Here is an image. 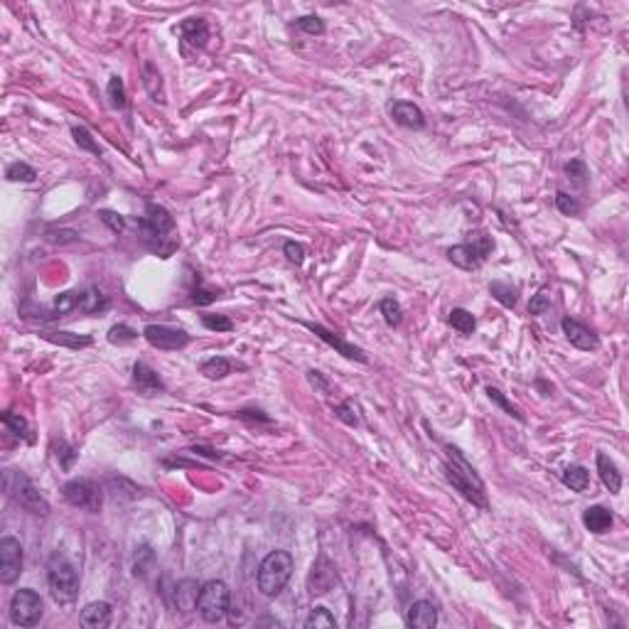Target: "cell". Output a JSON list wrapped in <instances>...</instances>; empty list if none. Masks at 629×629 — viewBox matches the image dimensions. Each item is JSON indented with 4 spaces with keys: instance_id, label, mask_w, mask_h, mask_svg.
Segmentation results:
<instances>
[{
    "instance_id": "obj_44",
    "label": "cell",
    "mask_w": 629,
    "mask_h": 629,
    "mask_svg": "<svg viewBox=\"0 0 629 629\" xmlns=\"http://www.w3.org/2000/svg\"><path fill=\"white\" fill-rule=\"evenodd\" d=\"M335 413H337V418H339V420H342V423L352 425V428H357V425H359L357 406H354L352 401H344V403H339V406L335 408Z\"/></svg>"
},
{
    "instance_id": "obj_7",
    "label": "cell",
    "mask_w": 629,
    "mask_h": 629,
    "mask_svg": "<svg viewBox=\"0 0 629 629\" xmlns=\"http://www.w3.org/2000/svg\"><path fill=\"white\" fill-rule=\"evenodd\" d=\"M62 494L71 506L91 514H98L103 506V489L94 479H71L62 487Z\"/></svg>"
},
{
    "instance_id": "obj_45",
    "label": "cell",
    "mask_w": 629,
    "mask_h": 629,
    "mask_svg": "<svg viewBox=\"0 0 629 629\" xmlns=\"http://www.w3.org/2000/svg\"><path fill=\"white\" fill-rule=\"evenodd\" d=\"M98 217H101V222L106 224V227H109L114 233H123V231H125V217H121L118 212H111V209H101V212H98Z\"/></svg>"
},
{
    "instance_id": "obj_13",
    "label": "cell",
    "mask_w": 629,
    "mask_h": 629,
    "mask_svg": "<svg viewBox=\"0 0 629 629\" xmlns=\"http://www.w3.org/2000/svg\"><path fill=\"white\" fill-rule=\"evenodd\" d=\"M563 332H565V337H568V342L573 344V347L583 349V352H590V349L600 347V339H597L595 332H592L587 325H583V322L573 320V317H563Z\"/></svg>"
},
{
    "instance_id": "obj_42",
    "label": "cell",
    "mask_w": 629,
    "mask_h": 629,
    "mask_svg": "<svg viewBox=\"0 0 629 629\" xmlns=\"http://www.w3.org/2000/svg\"><path fill=\"white\" fill-rule=\"evenodd\" d=\"M293 28L303 30V33H308V35H322L325 33V22H322L317 15H305L293 22Z\"/></svg>"
},
{
    "instance_id": "obj_27",
    "label": "cell",
    "mask_w": 629,
    "mask_h": 629,
    "mask_svg": "<svg viewBox=\"0 0 629 629\" xmlns=\"http://www.w3.org/2000/svg\"><path fill=\"white\" fill-rule=\"evenodd\" d=\"M200 371L212 381L224 379V376L231 374V362H229L227 357H209L206 362H202Z\"/></svg>"
},
{
    "instance_id": "obj_8",
    "label": "cell",
    "mask_w": 629,
    "mask_h": 629,
    "mask_svg": "<svg viewBox=\"0 0 629 629\" xmlns=\"http://www.w3.org/2000/svg\"><path fill=\"white\" fill-rule=\"evenodd\" d=\"M42 612H44V602L35 590L22 587V590H17L15 595H12V600H10L12 624H17V627H35V624H39V619H42Z\"/></svg>"
},
{
    "instance_id": "obj_10",
    "label": "cell",
    "mask_w": 629,
    "mask_h": 629,
    "mask_svg": "<svg viewBox=\"0 0 629 629\" xmlns=\"http://www.w3.org/2000/svg\"><path fill=\"white\" fill-rule=\"evenodd\" d=\"M143 337L148 339L150 347L165 349V352H177V349H185L192 342V337L185 330L170 325H148L143 330Z\"/></svg>"
},
{
    "instance_id": "obj_37",
    "label": "cell",
    "mask_w": 629,
    "mask_h": 629,
    "mask_svg": "<svg viewBox=\"0 0 629 629\" xmlns=\"http://www.w3.org/2000/svg\"><path fill=\"white\" fill-rule=\"evenodd\" d=\"M136 339H138V332L133 330V327L123 325V322H121V325H114L109 330V342L111 344H118V347H121V344L136 342Z\"/></svg>"
},
{
    "instance_id": "obj_14",
    "label": "cell",
    "mask_w": 629,
    "mask_h": 629,
    "mask_svg": "<svg viewBox=\"0 0 629 629\" xmlns=\"http://www.w3.org/2000/svg\"><path fill=\"white\" fill-rule=\"evenodd\" d=\"M133 386H136L138 393H143V396H157V393L165 391L163 379L145 362H136V366H133Z\"/></svg>"
},
{
    "instance_id": "obj_5",
    "label": "cell",
    "mask_w": 629,
    "mask_h": 629,
    "mask_svg": "<svg viewBox=\"0 0 629 629\" xmlns=\"http://www.w3.org/2000/svg\"><path fill=\"white\" fill-rule=\"evenodd\" d=\"M47 585L49 592L60 605H69L79 595V573L76 568L64 558V556L55 553L47 563Z\"/></svg>"
},
{
    "instance_id": "obj_28",
    "label": "cell",
    "mask_w": 629,
    "mask_h": 629,
    "mask_svg": "<svg viewBox=\"0 0 629 629\" xmlns=\"http://www.w3.org/2000/svg\"><path fill=\"white\" fill-rule=\"evenodd\" d=\"M3 423H6V428L10 430L12 435H17V438H22V440H28V443H33V433H30V425H28V420L22 416H17V413H12V411H6L3 413Z\"/></svg>"
},
{
    "instance_id": "obj_9",
    "label": "cell",
    "mask_w": 629,
    "mask_h": 629,
    "mask_svg": "<svg viewBox=\"0 0 629 629\" xmlns=\"http://www.w3.org/2000/svg\"><path fill=\"white\" fill-rule=\"evenodd\" d=\"M492 246L494 244L489 236H479V239L472 241V244L452 246V249L448 251V258H450V263H455L457 268H462V271H477L484 260H487V256L492 254Z\"/></svg>"
},
{
    "instance_id": "obj_6",
    "label": "cell",
    "mask_w": 629,
    "mask_h": 629,
    "mask_svg": "<svg viewBox=\"0 0 629 629\" xmlns=\"http://www.w3.org/2000/svg\"><path fill=\"white\" fill-rule=\"evenodd\" d=\"M229 600H231V590L224 581H209L200 587V597H197V610H200L204 622H222L229 612Z\"/></svg>"
},
{
    "instance_id": "obj_39",
    "label": "cell",
    "mask_w": 629,
    "mask_h": 629,
    "mask_svg": "<svg viewBox=\"0 0 629 629\" xmlns=\"http://www.w3.org/2000/svg\"><path fill=\"white\" fill-rule=\"evenodd\" d=\"M79 298H82V293H74V290H67V293L57 295V298H55V312L62 317V314L76 310V308H79Z\"/></svg>"
},
{
    "instance_id": "obj_47",
    "label": "cell",
    "mask_w": 629,
    "mask_h": 629,
    "mask_svg": "<svg viewBox=\"0 0 629 629\" xmlns=\"http://www.w3.org/2000/svg\"><path fill=\"white\" fill-rule=\"evenodd\" d=\"M55 448H57V457H60V465L64 467V470H69L71 465H74V460H76V450L71 448L67 440H60V443H55Z\"/></svg>"
},
{
    "instance_id": "obj_29",
    "label": "cell",
    "mask_w": 629,
    "mask_h": 629,
    "mask_svg": "<svg viewBox=\"0 0 629 629\" xmlns=\"http://www.w3.org/2000/svg\"><path fill=\"white\" fill-rule=\"evenodd\" d=\"M450 325L455 327L460 335H472V332H475V327H477V320H475V314H472L470 310L455 308L450 312Z\"/></svg>"
},
{
    "instance_id": "obj_17",
    "label": "cell",
    "mask_w": 629,
    "mask_h": 629,
    "mask_svg": "<svg viewBox=\"0 0 629 629\" xmlns=\"http://www.w3.org/2000/svg\"><path fill=\"white\" fill-rule=\"evenodd\" d=\"M335 581H337L335 568H332L325 558L317 560V563L312 565V573H310V592H312V595H325V592H330V587L335 585Z\"/></svg>"
},
{
    "instance_id": "obj_35",
    "label": "cell",
    "mask_w": 629,
    "mask_h": 629,
    "mask_svg": "<svg viewBox=\"0 0 629 629\" xmlns=\"http://www.w3.org/2000/svg\"><path fill=\"white\" fill-rule=\"evenodd\" d=\"M106 94H109V103L114 109H125V87L121 76H111Z\"/></svg>"
},
{
    "instance_id": "obj_43",
    "label": "cell",
    "mask_w": 629,
    "mask_h": 629,
    "mask_svg": "<svg viewBox=\"0 0 629 629\" xmlns=\"http://www.w3.org/2000/svg\"><path fill=\"white\" fill-rule=\"evenodd\" d=\"M44 239L49 244H71V241L79 239V233L71 231V229H47L44 231Z\"/></svg>"
},
{
    "instance_id": "obj_48",
    "label": "cell",
    "mask_w": 629,
    "mask_h": 629,
    "mask_svg": "<svg viewBox=\"0 0 629 629\" xmlns=\"http://www.w3.org/2000/svg\"><path fill=\"white\" fill-rule=\"evenodd\" d=\"M283 251H285L287 260L295 263V266H300L305 260V249H303V244H298V241H287V244L283 246Z\"/></svg>"
},
{
    "instance_id": "obj_24",
    "label": "cell",
    "mask_w": 629,
    "mask_h": 629,
    "mask_svg": "<svg viewBox=\"0 0 629 629\" xmlns=\"http://www.w3.org/2000/svg\"><path fill=\"white\" fill-rule=\"evenodd\" d=\"M143 84H145L148 94L152 96V101L165 103V91H163V76L157 71V67L152 62L143 64Z\"/></svg>"
},
{
    "instance_id": "obj_11",
    "label": "cell",
    "mask_w": 629,
    "mask_h": 629,
    "mask_svg": "<svg viewBox=\"0 0 629 629\" xmlns=\"http://www.w3.org/2000/svg\"><path fill=\"white\" fill-rule=\"evenodd\" d=\"M22 573V546L17 538L6 536L0 541V583H10L17 581V575Z\"/></svg>"
},
{
    "instance_id": "obj_18",
    "label": "cell",
    "mask_w": 629,
    "mask_h": 629,
    "mask_svg": "<svg viewBox=\"0 0 629 629\" xmlns=\"http://www.w3.org/2000/svg\"><path fill=\"white\" fill-rule=\"evenodd\" d=\"M583 524L590 533H608L612 529L614 519H612V511L605 509V506H587L583 511Z\"/></svg>"
},
{
    "instance_id": "obj_34",
    "label": "cell",
    "mask_w": 629,
    "mask_h": 629,
    "mask_svg": "<svg viewBox=\"0 0 629 629\" xmlns=\"http://www.w3.org/2000/svg\"><path fill=\"white\" fill-rule=\"evenodd\" d=\"M71 136H74V141H76V145L79 148H84V150H89V152H94V155H101V148H98V143L94 141V136L89 133L84 125H71Z\"/></svg>"
},
{
    "instance_id": "obj_22",
    "label": "cell",
    "mask_w": 629,
    "mask_h": 629,
    "mask_svg": "<svg viewBox=\"0 0 629 629\" xmlns=\"http://www.w3.org/2000/svg\"><path fill=\"white\" fill-rule=\"evenodd\" d=\"M111 622V605L109 602H89L82 610V624L89 629L109 627Z\"/></svg>"
},
{
    "instance_id": "obj_15",
    "label": "cell",
    "mask_w": 629,
    "mask_h": 629,
    "mask_svg": "<svg viewBox=\"0 0 629 629\" xmlns=\"http://www.w3.org/2000/svg\"><path fill=\"white\" fill-rule=\"evenodd\" d=\"M406 624L416 629H430L438 624V610H435L433 602L428 600H418L408 608L406 614Z\"/></svg>"
},
{
    "instance_id": "obj_50",
    "label": "cell",
    "mask_w": 629,
    "mask_h": 629,
    "mask_svg": "<svg viewBox=\"0 0 629 629\" xmlns=\"http://www.w3.org/2000/svg\"><path fill=\"white\" fill-rule=\"evenodd\" d=\"M551 308V303H548V298L543 293L533 295L531 303H529V314H543L546 310Z\"/></svg>"
},
{
    "instance_id": "obj_1",
    "label": "cell",
    "mask_w": 629,
    "mask_h": 629,
    "mask_svg": "<svg viewBox=\"0 0 629 629\" xmlns=\"http://www.w3.org/2000/svg\"><path fill=\"white\" fill-rule=\"evenodd\" d=\"M445 452H448V457H445L443 470H445L448 482L452 484V489H457L467 502H472L475 506L487 511L489 509L487 492H484V482L479 479L475 467H472L470 462L465 460V455H462L457 448H452V445H445Z\"/></svg>"
},
{
    "instance_id": "obj_30",
    "label": "cell",
    "mask_w": 629,
    "mask_h": 629,
    "mask_svg": "<svg viewBox=\"0 0 629 629\" xmlns=\"http://www.w3.org/2000/svg\"><path fill=\"white\" fill-rule=\"evenodd\" d=\"M305 627L308 629H332V627H337V619L327 608H314L312 612H310V617L305 619Z\"/></svg>"
},
{
    "instance_id": "obj_20",
    "label": "cell",
    "mask_w": 629,
    "mask_h": 629,
    "mask_svg": "<svg viewBox=\"0 0 629 629\" xmlns=\"http://www.w3.org/2000/svg\"><path fill=\"white\" fill-rule=\"evenodd\" d=\"M597 472H600L602 484L610 489V494H619V489H622V472L617 470L614 460H610V455H605V452H597Z\"/></svg>"
},
{
    "instance_id": "obj_49",
    "label": "cell",
    "mask_w": 629,
    "mask_h": 629,
    "mask_svg": "<svg viewBox=\"0 0 629 629\" xmlns=\"http://www.w3.org/2000/svg\"><path fill=\"white\" fill-rule=\"evenodd\" d=\"M308 381L314 386V389L320 391V393H330V381L325 379V374H322V371L310 369V371H308Z\"/></svg>"
},
{
    "instance_id": "obj_26",
    "label": "cell",
    "mask_w": 629,
    "mask_h": 629,
    "mask_svg": "<svg viewBox=\"0 0 629 629\" xmlns=\"http://www.w3.org/2000/svg\"><path fill=\"white\" fill-rule=\"evenodd\" d=\"M563 484L573 492H585L590 487V472L581 465H570L563 470Z\"/></svg>"
},
{
    "instance_id": "obj_4",
    "label": "cell",
    "mask_w": 629,
    "mask_h": 629,
    "mask_svg": "<svg viewBox=\"0 0 629 629\" xmlns=\"http://www.w3.org/2000/svg\"><path fill=\"white\" fill-rule=\"evenodd\" d=\"M3 489H6V494L17 506H22V509L30 511V514H37V516L49 514V502L44 499L42 494H39V489L30 482V477L25 472L8 470L6 475H3Z\"/></svg>"
},
{
    "instance_id": "obj_2",
    "label": "cell",
    "mask_w": 629,
    "mask_h": 629,
    "mask_svg": "<svg viewBox=\"0 0 629 629\" xmlns=\"http://www.w3.org/2000/svg\"><path fill=\"white\" fill-rule=\"evenodd\" d=\"M138 229H141V239L145 241V246H150L160 258H170L172 251L177 249V239L172 236L175 219L163 204L148 202L145 217L138 219Z\"/></svg>"
},
{
    "instance_id": "obj_32",
    "label": "cell",
    "mask_w": 629,
    "mask_h": 629,
    "mask_svg": "<svg viewBox=\"0 0 629 629\" xmlns=\"http://www.w3.org/2000/svg\"><path fill=\"white\" fill-rule=\"evenodd\" d=\"M379 310H381V314H384V320H386V325H389V327H398V325H401L403 310H401V305H398V300L384 298V300H381V305H379Z\"/></svg>"
},
{
    "instance_id": "obj_23",
    "label": "cell",
    "mask_w": 629,
    "mask_h": 629,
    "mask_svg": "<svg viewBox=\"0 0 629 629\" xmlns=\"http://www.w3.org/2000/svg\"><path fill=\"white\" fill-rule=\"evenodd\" d=\"M42 337L47 342L62 344V347H69V349H84L94 344V339L89 335H74V332H44Z\"/></svg>"
},
{
    "instance_id": "obj_41",
    "label": "cell",
    "mask_w": 629,
    "mask_h": 629,
    "mask_svg": "<svg viewBox=\"0 0 629 629\" xmlns=\"http://www.w3.org/2000/svg\"><path fill=\"white\" fill-rule=\"evenodd\" d=\"M556 206H558V212L565 214V217L581 214V202L575 200V197L565 195V192H556Z\"/></svg>"
},
{
    "instance_id": "obj_16",
    "label": "cell",
    "mask_w": 629,
    "mask_h": 629,
    "mask_svg": "<svg viewBox=\"0 0 629 629\" xmlns=\"http://www.w3.org/2000/svg\"><path fill=\"white\" fill-rule=\"evenodd\" d=\"M391 116H393V121H396L398 125H403V128L420 130L425 125L423 111L418 109L416 103H411V101H396L393 106H391Z\"/></svg>"
},
{
    "instance_id": "obj_46",
    "label": "cell",
    "mask_w": 629,
    "mask_h": 629,
    "mask_svg": "<svg viewBox=\"0 0 629 629\" xmlns=\"http://www.w3.org/2000/svg\"><path fill=\"white\" fill-rule=\"evenodd\" d=\"M217 298H219L217 290L202 285V283H197V285L192 287V303H197V305H212Z\"/></svg>"
},
{
    "instance_id": "obj_3",
    "label": "cell",
    "mask_w": 629,
    "mask_h": 629,
    "mask_svg": "<svg viewBox=\"0 0 629 629\" xmlns=\"http://www.w3.org/2000/svg\"><path fill=\"white\" fill-rule=\"evenodd\" d=\"M295 560L287 551H271L258 565V590L266 597H276L293 575Z\"/></svg>"
},
{
    "instance_id": "obj_19",
    "label": "cell",
    "mask_w": 629,
    "mask_h": 629,
    "mask_svg": "<svg viewBox=\"0 0 629 629\" xmlns=\"http://www.w3.org/2000/svg\"><path fill=\"white\" fill-rule=\"evenodd\" d=\"M179 33H182V39L190 42L192 47H204L206 39H209V25H206L204 17H187L179 25Z\"/></svg>"
},
{
    "instance_id": "obj_36",
    "label": "cell",
    "mask_w": 629,
    "mask_h": 629,
    "mask_svg": "<svg viewBox=\"0 0 629 629\" xmlns=\"http://www.w3.org/2000/svg\"><path fill=\"white\" fill-rule=\"evenodd\" d=\"M489 293L499 300L504 308H514L516 305V290L509 285V283H499V281L492 283V285H489Z\"/></svg>"
},
{
    "instance_id": "obj_40",
    "label": "cell",
    "mask_w": 629,
    "mask_h": 629,
    "mask_svg": "<svg viewBox=\"0 0 629 629\" xmlns=\"http://www.w3.org/2000/svg\"><path fill=\"white\" fill-rule=\"evenodd\" d=\"M202 325L212 332H231L233 322L229 320L227 314H202Z\"/></svg>"
},
{
    "instance_id": "obj_31",
    "label": "cell",
    "mask_w": 629,
    "mask_h": 629,
    "mask_svg": "<svg viewBox=\"0 0 629 629\" xmlns=\"http://www.w3.org/2000/svg\"><path fill=\"white\" fill-rule=\"evenodd\" d=\"M565 175H568L570 185L578 187V190H583V187L587 185V179H590V172H587L583 160H570V163L565 165Z\"/></svg>"
},
{
    "instance_id": "obj_21",
    "label": "cell",
    "mask_w": 629,
    "mask_h": 629,
    "mask_svg": "<svg viewBox=\"0 0 629 629\" xmlns=\"http://www.w3.org/2000/svg\"><path fill=\"white\" fill-rule=\"evenodd\" d=\"M200 587L197 581L187 578V581H179L175 585V605H177L179 612H192L197 610V597H200Z\"/></svg>"
},
{
    "instance_id": "obj_33",
    "label": "cell",
    "mask_w": 629,
    "mask_h": 629,
    "mask_svg": "<svg viewBox=\"0 0 629 629\" xmlns=\"http://www.w3.org/2000/svg\"><path fill=\"white\" fill-rule=\"evenodd\" d=\"M6 177L10 179V182H35V179H37V172H35V168H30L28 163H12V165H8Z\"/></svg>"
},
{
    "instance_id": "obj_25",
    "label": "cell",
    "mask_w": 629,
    "mask_h": 629,
    "mask_svg": "<svg viewBox=\"0 0 629 629\" xmlns=\"http://www.w3.org/2000/svg\"><path fill=\"white\" fill-rule=\"evenodd\" d=\"M79 310H84L89 314L103 312V310H109V298L98 287H89V290L82 293V298H79Z\"/></svg>"
},
{
    "instance_id": "obj_38",
    "label": "cell",
    "mask_w": 629,
    "mask_h": 629,
    "mask_svg": "<svg viewBox=\"0 0 629 629\" xmlns=\"http://www.w3.org/2000/svg\"><path fill=\"white\" fill-rule=\"evenodd\" d=\"M487 396H489V401H494V403H497V406H499L502 411L506 413V416H514L516 420H524V416H521V413H519V408H516V406H511V403L506 401V396H504V393H502L499 389H497V386H487Z\"/></svg>"
},
{
    "instance_id": "obj_12",
    "label": "cell",
    "mask_w": 629,
    "mask_h": 629,
    "mask_svg": "<svg viewBox=\"0 0 629 629\" xmlns=\"http://www.w3.org/2000/svg\"><path fill=\"white\" fill-rule=\"evenodd\" d=\"M305 327H308L310 332H314V335L320 337L322 342H327L330 347H335L337 352L342 354V357H347V359H354V362H362V364H366L369 362V357H366V352L364 349H359V347H354V344H349V342H344L342 337L339 335H335L332 330H327V327H322V325H314V322H303Z\"/></svg>"
}]
</instances>
